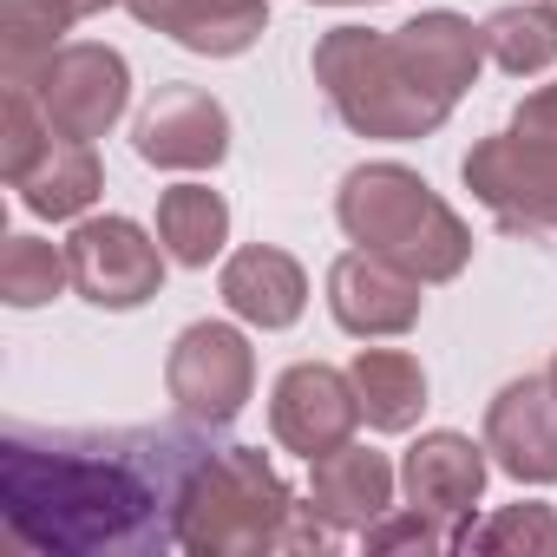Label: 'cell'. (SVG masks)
<instances>
[{"mask_svg": "<svg viewBox=\"0 0 557 557\" xmlns=\"http://www.w3.org/2000/svg\"><path fill=\"white\" fill-rule=\"evenodd\" d=\"M216 446L197 426L125 433H8L0 505L21 544L53 557L99 550H177L184 505Z\"/></svg>", "mask_w": 557, "mask_h": 557, "instance_id": "obj_1", "label": "cell"}, {"mask_svg": "<svg viewBox=\"0 0 557 557\" xmlns=\"http://www.w3.org/2000/svg\"><path fill=\"white\" fill-rule=\"evenodd\" d=\"M335 216H342V230L361 249L400 262L407 275H420V283H453V275L466 269V256H472L466 223L407 164H361V171H348L342 197H335Z\"/></svg>", "mask_w": 557, "mask_h": 557, "instance_id": "obj_2", "label": "cell"}, {"mask_svg": "<svg viewBox=\"0 0 557 557\" xmlns=\"http://www.w3.org/2000/svg\"><path fill=\"white\" fill-rule=\"evenodd\" d=\"M315 518L322 511L296 505L256 446H216L184 505V550H269V544L322 550L329 531Z\"/></svg>", "mask_w": 557, "mask_h": 557, "instance_id": "obj_3", "label": "cell"}, {"mask_svg": "<svg viewBox=\"0 0 557 557\" xmlns=\"http://www.w3.org/2000/svg\"><path fill=\"white\" fill-rule=\"evenodd\" d=\"M315 79H322L329 106L368 138H426L453 112V99L413 66L400 34L335 27L315 47Z\"/></svg>", "mask_w": 557, "mask_h": 557, "instance_id": "obj_4", "label": "cell"}, {"mask_svg": "<svg viewBox=\"0 0 557 557\" xmlns=\"http://www.w3.org/2000/svg\"><path fill=\"white\" fill-rule=\"evenodd\" d=\"M466 184L505 230H557V138L498 132L472 145Z\"/></svg>", "mask_w": 557, "mask_h": 557, "instance_id": "obj_5", "label": "cell"}, {"mask_svg": "<svg viewBox=\"0 0 557 557\" xmlns=\"http://www.w3.org/2000/svg\"><path fill=\"white\" fill-rule=\"evenodd\" d=\"M73 289L99 309H138L164 283V249L132 216H86L66 243Z\"/></svg>", "mask_w": 557, "mask_h": 557, "instance_id": "obj_6", "label": "cell"}, {"mask_svg": "<svg viewBox=\"0 0 557 557\" xmlns=\"http://www.w3.org/2000/svg\"><path fill=\"white\" fill-rule=\"evenodd\" d=\"M164 381H171V400H177L197 426H230V420L243 413L249 387H256V355H249V342H243L236 329L197 322V329L177 335Z\"/></svg>", "mask_w": 557, "mask_h": 557, "instance_id": "obj_7", "label": "cell"}, {"mask_svg": "<svg viewBox=\"0 0 557 557\" xmlns=\"http://www.w3.org/2000/svg\"><path fill=\"white\" fill-rule=\"evenodd\" d=\"M125 99H132V73L112 47H66L40 60V112L60 138H79V145L106 138Z\"/></svg>", "mask_w": 557, "mask_h": 557, "instance_id": "obj_8", "label": "cell"}, {"mask_svg": "<svg viewBox=\"0 0 557 557\" xmlns=\"http://www.w3.org/2000/svg\"><path fill=\"white\" fill-rule=\"evenodd\" d=\"M269 426L289 453L302 459H322L335 446L355 440L361 426V394H355V374H335L322 361H302L275 381V400H269Z\"/></svg>", "mask_w": 557, "mask_h": 557, "instance_id": "obj_9", "label": "cell"}, {"mask_svg": "<svg viewBox=\"0 0 557 557\" xmlns=\"http://www.w3.org/2000/svg\"><path fill=\"white\" fill-rule=\"evenodd\" d=\"M329 309L361 342L407 335L420 322V275H407L400 262H387L374 249H355L329 269Z\"/></svg>", "mask_w": 557, "mask_h": 557, "instance_id": "obj_10", "label": "cell"}, {"mask_svg": "<svg viewBox=\"0 0 557 557\" xmlns=\"http://www.w3.org/2000/svg\"><path fill=\"white\" fill-rule=\"evenodd\" d=\"M230 151V119L197 86H164L138 119V158L164 171H210Z\"/></svg>", "mask_w": 557, "mask_h": 557, "instance_id": "obj_11", "label": "cell"}, {"mask_svg": "<svg viewBox=\"0 0 557 557\" xmlns=\"http://www.w3.org/2000/svg\"><path fill=\"white\" fill-rule=\"evenodd\" d=\"M485 453L524 485H557V387L544 381H511L492 413H485Z\"/></svg>", "mask_w": 557, "mask_h": 557, "instance_id": "obj_12", "label": "cell"}, {"mask_svg": "<svg viewBox=\"0 0 557 557\" xmlns=\"http://www.w3.org/2000/svg\"><path fill=\"white\" fill-rule=\"evenodd\" d=\"M400 479H407L413 511L446 518L459 531V544H466V531H472L466 518H472V505L485 492V446H472L466 433H426V440L407 446Z\"/></svg>", "mask_w": 557, "mask_h": 557, "instance_id": "obj_13", "label": "cell"}, {"mask_svg": "<svg viewBox=\"0 0 557 557\" xmlns=\"http://www.w3.org/2000/svg\"><path fill=\"white\" fill-rule=\"evenodd\" d=\"M223 302L256 329H296L309 309V275L296 269V256L249 243L223 262Z\"/></svg>", "mask_w": 557, "mask_h": 557, "instance_id": "obj_14", "label": "cell"}, {"mask_svg": "<svg viewBox=\"0 0 557 557\" xmlns=\"http://www.w3.org/2000/svg\"><path fill=\"white\" fill-rule=\"evenodd\" d=\"M315 466V479H309V498H315V511L329 518V524H342V531H368L387 505H394V466L374 453V446H335V453H322V459H309Z\"/></svg>", "mask_w": 557, "mask_h": 557, "instance_id": "obj_15", "label": "cell"}, {"mask_svg": "<svg viewBox=\"0 0 557 557\" xmlns=\"http://www.w3.org/2000/svg\"><path fill=\"white\" fill-rule=\"evenodd\" d=\"M125 8L210 60H230L262 34V0H125Z\"/></svg>", "mask_w": 557, "mask_h": 557, "instance_id": "obj_16", "label": "cell"}, {"mask_svg": "<svg viewBox=\"0 0 557 557\" xmlns=\"http://www.w3.org/2000/svg\"><path fill=\"white\" fill-rule=\"evenodd\" d=\"M355 394H361V420L374 433H407L426 407V374L407 348H361L355 355Z\"/></svg>", "mask_w": 557, "mask_h": 557, "instance_id": "obj_17", "label": "cell"}, {"mask_svg": "<svg viewBox=\"0 0 557 557\" xmlns=\"http://www.w3.org/2000/svg\"><path fill=\"white\" fill-rule=\"evenodd\" d=\"M400 47L413 53V66L459 106V92L479 79V66H485V27H472V21H459V14H420V21H407L400 27Z\"/></svg>", "mask_w": 557, "mask_h": 557, "instance_id": "obj_18", "label": "cell"}, {"mask_svg": "<svg viewBox=\"0 0 557 557\" xmlns=\"http://www.w3.org/2000/svg\"><path fill=\"white\" fill-rule=\"evenodd\" d=\"M230 236V203L210 190V184H177L158 197V243L171 262L184 269H203Z\"/></svg>", "mask_w": 557, "mask_h": 557, "instance_id": "obj_19", "label": "cell"}, {"mask_svg": "<svg viewBox=\"0 0 557 557\" xmlns=\"http://www.w3.org/2000/svg\"><path fill=\"white\" fill-rule=\"evenodd\" d=\"M14 190H21L27 210H40V216H79V210L99 197V158H92V145H79V138H53V151H47Z\"/></svg>", "mask_w": 557, "mask_h": 557, "instance_id": "obj_20", "label": "cell"}, {"mask_svg": "<svg viewBox=\"0 0 557 557\" xmlns=\"http://www.w3.org/2000/svg\"><path fill=\"white\" fill-rule=\"evenodd\" d=\"M485 60H498L511 79H531L557 66V0H524L485 21Z\"/></svg>", "mask_w": 557, "mask_h": 557, "instance_id": "obj_21", "label": "cell"}, {"mask_svg": "<svg viewBox=\"0 0 557 557\" xmlns=\"http://www.w3.org/2000/svg\"><path fill=\"white\" fill-rule=\"evenodd\" d=\"M8 79H27L34 60H53L60 34L79 21V0H8Z\"/></svg>", "mask_w": 557, "mask_h": 557, "instance_id": "obj_22", "label": "cell"}, {"mask_svg": "<svg viewBox=\"0 0 557 557\" xmlns=\"http://www.w3.org/2000/svg\"><path fill=\"white\" fill-rule=\"evenodd\" d=\"M66 283H73V262H66V249H53V243H34V236H8V256H0V289H8V302H14V309L53 302Z\"/></svg>", "mask_w": 557, "mask_h": 557, "instance_id": "obj_23", "label": "cell"}, {"mask_svg": "<svg viewBox=\"0 0 557 557\" xmlns=\"http://www.w3.org/2000/svg\"><path fill=\"white\" fill-rule=\"evenodd\" d=\"M466 544H479V550H550L557 518H550V505H511L485 531H466Z\"/></svg>", "mask_w": 557, "mask_h": 557, "instance_id": "obj_24", "label": "cell"}, {"mask_svg": "<svg viewBox=\"0 0 557 557\" xmlns=\"http://www.w3.org/2000/svg\"><path fill=\"white\" fill-rule=\"evenodd\" d=\"M361 537H368L374 550H400V544H420V550H446V544H459V537H453V531H440L426 511H413V518H387V524L374 518Z\"/></svg>", "mask_w": 557, "mask_h": 557, "instance_id": "obj_25", "label": "cell"}, {"mask_svg": "<svg viewBox=\"0 0 557 557\" xmlns=\"http://www.w3.org/2000/svg\"><path fill=\"white\" fill-rule=\"evenodd\" d=\"M518 132H544V138H557V86H537V92L518 106Z\"/></svg>", "mask_w": 557, "mask_h": 557, "instance_id": "obj_26", "label": "cell"}, {"mask_svg": "<svg viewBox=\"0 0 557 557\" xmlns=\"http://www.w3.org/2000/svg\"><path fill=\"white\" fill-rule=\"evenodd\" d=\"M550 387H557V361H550Z\"/></svg>", "mask_w": 557, "mask_h": 557, "instance_id": "obj_27", "label": "cell"}]
</instances>
